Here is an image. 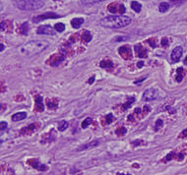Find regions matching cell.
<instances>
[{"label":"cell","instance_id":"32","mask_svg":"<svg viewBox=\"0 0 187 175\" xmlns=\"http://www.w3.org/2000/svg\"><path fill=\"white\" fill-rule=\"evenodd\" d=\"M161 45L163 46V47H167V46H168V40L167 37H164L163 40H161Z\"/></svg>","mask_w":187,"mask_h":175},{"label":"cell","instance_id":"37","mask_svg":"<svg viewBox=\"0 0 187 175\" xmlns=\"http://www.w3.org/2000/svg\"><path fill=\"white\" fill-rule=\"evenodd\" d=\"M144 80H146V77H144V78H140V80H138V81H135V84H139L140 82H142V81H144Z\"/></svg>","mask_w":187,"mask_h":175},{"label":"cell","instance_id":"43","mask_svg":"<svg viewBox=\"0 0 187 175\" xmlns=\"http://www.w3.org/2000/svg\"><path fill=\"white\" fill-rule=\"evenodd\" d=\"M184 1H187V0H178V2H184Z\"/></svg>","mask_w":187,"mask_h":175},{"label":"cell","instance_id":"41","mask_svg":"<svg viewBox=\"0 0 187 175\" xmlns=\"http://www.w3.org/2000/svg\"><path fill=\"white\" fill-rule=\"evenodd\" d=\"M3 50H4V45H3V44H1V52H2Z\"/></svg>","mask_w":187,"mask_h":175},{"label":"cell","instance_id":"7","mask_svg":"<svg viewBox=\"0 0 187 175\" xmlns=\"http://www.w3.org/2000/svg\"><path fill=\"white\" fill-rule=\"evenodd\" d=\"M108 11L111 13H116L119 12L120 14H124L125 13V7L122 4H117V3H111L108 5Z\"/></svg>","mask_w":187,"mask_h":175},{"label":"cell","instance_id":"15","mask_svg":"<svg viewBox=\"0 0 187 175\" xmlns=\"http://www.w3.org/2000/svg\"><path fill=\"white\" fill-rule=\"evenodd\" d=\"M83 23H84L83 18H74L71 20V26L74 29H79L83 25Z\"/></svg>","mask_w":187,"mask_h":175},{"label":"cell","instance_id":"11","mask_svg":"<svg viewBox=\"0 0 187 175\" xmlns=\"http://www.w3.org/2000/svg\"><path fill=\"white\" fill-rule=\"evenodd\" d=\"M63 60H64V56H63V55L54 54V55H52V57L49 59V64L52 66H56Z\"/></svg>","mask_w":187,"mask_h":175},{"label":"cell","instance_id":"24","mask_svg":"<svg viewBox=\"0 0 187 175\" xmlns=\"http://www.w3.org/2000/svg\"><path fill=\"white\" fill-rule=\"evenodd\" d=\"M67 127H68V122L62 120V121L59 122V124H58V130L59 131H64V130H66Z\"/></svg>","mask_w":187,"mask_h":175},{"label":"cell","instance_id":"23","mask_svg":"<svg viewBox=\"0 0 187 175\" xmlns=\"http://www.w3.org/2000/svg\"><path fill=\"white\" fill-rule=\"evenodd\" d=\"M103 1H104V0H82V3L84 5H92V4H96Z\"/></svg>","mask_w":187,"mask_h":175},{"label":"cell","instance_id":"13","mask_svg":"<svg viewBox=\"0 0 187 175\" xmlns=\"http://www.w3.org/2000/svg\"><path fill=\"white\" fill-rule=\"evenodd\" d=\"M35 109L37 111H42L44 110V103H42V97L41 96H37L36 97V104Z\"/></svg>","mask_w":187,"mask_h":175},{"label":"cell","instance_id":"9","mask_svg":"<svg viewBox=\"0 0 187 175\" xmlns=\"http://www.w3.org/2000/svg\"><path fill=\"white\" fill-rule=\"evenodd\" d=\"M118 52H119L120 56H122L124 59H130L131 56H132V51H131L130 46L128 45H124L121 46V47L118 49Z\"/></svg>","mask_w":187,"mask_h":175},{"label":"cell","instance_id":"30","mask_svg":"<svg viewBox=\"0 0 187 175\" xmlns=\"http://www.w3.org/2000/svg\"><path fill=\"white\" fill-rule=\"evenodd\" d=\"M126 132H127V130L125 129L124 127H119V128H118V129L115 131V133H116L118 136H120V135H124V134H126Z\"/></svg>","mask_w":187,"mask_h":175},{"label":"cell","instance_id":"31","mask_svg":"<svg viewBox=\"0 0 187 175\" xmlns=\"http://www.w3.org/2000/svg\"><path fill=\"white\" fill-rule=\"evenodd\" d=\"M113 119H114V117H113V115H112L111 113L108 114V115H107V117H105V120H107V123H108V124H110V123H111V122L113 121Z\"/></svg>","mask_w":187,"mask_h":175},{"label":"cell","instance_id":"19","mask_svg":"<svg viewBox=\"0 0 187 175\" xmlns=\"http://www.w3.org/2000/svg\"><path fill=\"white\" fill-rule=\"evenodd\" d=\"M131 8L135 11V12H137L139 13L140 11H141V8H142V5L140 4L139 2L137 1H132V3H131Z\"/></svg>","mask_w":187,"mask_h":175},{"label":"cell","instance_id":"17","mask_svg":"<svg viewBox=\"0 0 187 175\" xmlns=\"http://www.w3.org/2000/svg\"><path fill=\"white\" fill-rule=\"evenodd\" d=\"M100 65L101 68H105V69H110V68H112L113 67V63L111 61H109V60H103L101 63H100Z\"/></svg>","mask_w":187,"mask_h":175},{"label":"cell","instance_id":"3","mask_svg":"<svg viewBox=\"0 0 187 175\" xmlns=\"http://www.w3.org/2000/svg\"><path fill=\"white\" fill-rule=\"evenodd\" d=\"M13 4L20 10L35 11L44 6L45 0H13Z\"/></svg>","mask_w":187,"mask_h":175},{"label":"cell","instance_id":"22","mask_svg":"<svg viewBox=\"0 0 187 175\" xmlns=\"http://www.w3.org/2000/svg\"><path fill=\"white\" fill-rule=\"evenodd\" d=\"M54 30L58 33H61L65 30V25L62 24V23H58V24H55L54 26Z\"/></svg>","mask_w":187,"mask_h":175},{"label":"cell","instance_id":"28","mask_svg":"<svg viewBox=\"0 0 187 175\" xmlns=\"http://www.w3.org/2000/svg\"><path fill=\"white\" fill-rule=\"evenodd\" d=\"M163 125H164V121L161 120V119H158V120H157V122H156V127H155V129H156V131H158V130H160L161 127H163Z\"/></svg>","mask_w":187,"mask_h":175},{"label":"cell","instance_id":"40","mask_svg":"<svg viewBox=\"0 0 187 175\" xmlns=\"http://www.w3.org/2000/svg\"><path fill=\"white\" fill-rule=\"evenodd\" d=\"M137 66H138L139 68H141V67H143V66H144V63H143L142 61H140V62H138V63H137Z\"/></svg>","mask_w":187,"mask_h":175},{"label":"cell","instance_id":"35","mask_svg":"<svg viewBox=\"0 0 187 175\" xmlns=\"http://www.w3.org/2000/svg\"><path fill=\"white\" fill-rule=\"evenodd\" d=\"M7 127V123L6 122H1V131L5 130Z\"/></svg>","mask_w":187,"mask_h":175},{"label":"cell","instance_id":"21","mask_svg":"<svg viewBox=\"0 0 187 175\" xmlns=\"http://www.w3.org/2000/svg\"><path fill=\"white\" fill-rule=\"evenodd\" d=\"M82 38L84 40V41H86V42L91 41V40H92V35H91V33H90V32H88V31H85V32L83 33V35H82Z\"/></svg>","mask_w":187,"mask_h":175},{"label":"cell","instance_id":"36","mask_svg":"<svg viewBox=\"0 0 187 175\" xmlns=\"http://www.w3.org/2000/svg\"><path fill=\"white\" fill-rule=\"evenodd\" d=\"M186 136H187V129H185L183 132H182L181 135H180V137H181V138H183V137H186Z\"/></svg>","mask_w":187,"mask_h":175},{"label":"cell","instance_id":"14","mask_svg":"<svg viewBox=\"0 0 187 175\" xmlns=\"http://www.w3.org/2000/svg\"><path fill=\"white\" fill-rule=\"evenodd\" d=\"M99 144H100L99 141H93V142H90V143H88V144H86V145H84V146H82V147H80V148L78 149V151L89 150V149H92V148L97 147Z\"/></svg>","mask_w":187,"mask_h":175},{"label":"cell","instance_id":"20","mask_svg":"<svg viewBox=\"0 0 187 175\" xmlns=\"http://www.w3.org/2000/svg\"><path fill=\"white\" fill-rule=\"evenodd\" d=\"M37 129V127H36V124H31L29 127L27 128H25V129L22 130V133L24 134H30V133H32V132H34Z\"/></svg>","mask_w":187,"mask_h":175},{"label":"cell","instance_id":"38","mask_svg":"<svg viewBox=\"0 0 187 175\" xmlns=\"http://www.w3.org/2000/svg\"><path fill=\"white\" fill-rule=\"evenodd\" d=\"M148 42H149V44H150L153 46V47H155V46H156V44H155V41H152V40H148Z\"/></svg>","mask_w":187,"mask_h":175},{"label":"cell","instance_id":"34","mask_svg":"<svg viewBox=\"0 0 187 175\" xmlns=\"http://www.w3.org/2000/svg\"><path fill=\"white\" fill-rule=\"evenodd\" d=\"M115 40H116V41H121V40H127V37H118L115 38Z\"/></svg>","mask_w":187,"mask_h":175},{"label":"cell","instance_id":"45","mask_svg":"<svg viewBox=\"0 0 187 175\" xmlns=\"http://www.w3.org/2000/svg\"><path fill=\"white\" fill-rule=\"evenodd\" d=\"M54 1H57V0H54Z\"/></svg>","mask_w":187,"mask_h":175},{"label":"cell","instance_id":"29","mask_svg":"<svg viewBox=\"0 0 187 175\" xmlns=\"http://www.w3.org/2000/svg\"><path fill=\"white\" fill-rule=\"evenodd\" d=\"M182 68H178L177 69V76H176V81L177 82H181V80H182Z\"/></svg>","mask_w":187,"mask_h":175},{"label":"cell","instance_id":"33","mask_svg":"<svg viewBox=\"0 0 187 175\" xmlns=\"http://www.w3.org/2000/svg\"><path fill=\"white\" fill-rule=\"evenodd\" d=\"M48 108H50V109H54V108H56L57 103H56V102H55V103H52V102L48 100Z\"/></svg>","mask_w":187,"mask_h":175},{"label":"cell","instance_id":"4","mask_svg":"<svg viewBox=\"0 0 187 175\" xmlns=\"http://www.w3.org/2000/svg\"><path fill=\"white\" fill-rule=\"evenodd\" d=\"M158 96H159L158 89H155V88L148 89L147 91H145V92H144V93H143V100H145V101L154 100Z\"/></svg>","mask_w":187,"mask_h":175},{"label":"cell","instance_id":"27","mask_svg":"<svg viewBox=\"0 0 187 175\" xmlns=\"http://www.w3.org/2000/svg\"><path fill=\"white\" fill-rule=\"evenodd\" d=\"M135 100V99H134V97L132 96V97H130V100H128V101H127L126 102V103L125 104H123V106H122V108H123V110H126L127 108H128L129 107V106L131 105V104H132L133 103V101Z\"/></svg>","mask_w":187,"mask_h":175},{"label":"cell","instance_id":"16","mask_svg":"<svg viewBox=\"0 0 187 175\" xmlns=\"http://www.w3.org/2000/svg\"><path fill=\"white\" fill-rule=\"evenodd\" d=\"M27 117V112H18V113H15L12 115V120L14 122L17 121H20V120H23Z\"/></svg>","mask_w":187,"mask_h":175},{"label":"cell","instance_id":"18","mask_svg":"<svg viewBox=\"0 0 187 175\" xmlns=\"http://www.w3.org/2000/svg\"><path fill=\"white\" fill-rule=\"evenodd\" d=\"M168 9H169V4H168V2H161V3L160 4V6H159L160 12L164 13V12L168 11Z\"/></svg>","mask_w":187,"mask_h":175},{"label":"cell","instance_id":"39","mask_svg":"<svg viewBox=\"0 0 187 175\" xmlns=\"http://www.w3.org/2000/svg\"><path fill=\"white\" fill-rule=\"evenodd\" d=\"M94 81H95V77L93 76L92 78H91V80H89V81H88V83H89V84H93V83H94Z\"/></svg>","mask_w":187,"mask_h":175},{"label":"cell","instance_id":"44","mask_svg":"<svg viewBox=\"0 0 187 175\" xmlns=\"http://www.w3.org/2000/svg\"><path fill=\"white\" fill-rule=\"evenodd\" d=\"M118 175H131V174H124V173H119Z\"/></svg>","mask_w":187,"mask_h":175},{"label":"cell","instance_id":"6","mask_svg":"<svg viewBox=\"0 0 187 175\" xmlns=\"http://www.w3.org/2000/svg\"><path fill=\"white\" fill-rule=\"evenodd\" d=\"M37 33L39 35H48V36H54L55 32L52 27H50L49 25H44L40 26L37 30Z\"/></svg>","mask_w":187,"mask_h":175},{"label":"cell","instance_id":"5","mask_svg":"<svg viewBox=\"0 0 187 175\" xmlns=\"http://www.w3.org/2000/svg\"><path fill=\"white\" fill-rule=\"evenodd\" d=\"M59 17H61V16H59L58 14H56V13L48 12V13H44V14H42V15H39V16L34 17L33 22L40 23V22H41V21L46 20V19H56V18H59Z\"/></svg>","mask_w":187,"mask_h":175},{"label":"cell","instance_id":"1","mask_svg":"<svg viewBox=\"0 0 187 175\" xmlns=\"http://www.w3.org/2000/svg\"><path fill=\"white\" fill-rule=\"evenodd\" d=\"M132 20L130 17L120 15V16H108L105 18L101 19L100 21V24L105 28H110V29H119L126 27L131 24Z\"/></svg>","mask_w":187,"mask_h":175},{"label":"cell","instance_id":"25","mask_svg":"<svg viewBox=\"0 0 187 175\" xmlns=\"http://www.w3.org/2000/svg\"><path fill=\"white\" fill-rule=\"evenodd\" d=\"M21 32H22L23 35H27L29 32V24L28 23H24L21 26Z\"/></svg>","mask_w":187,"mask_h":175},{"label":"cell","instance_id":"8","mask_svg":"<svg viewBox=\"0 0 187 175\" xmlns=\"http://www.w3.org/2000/svg\"><path fill=\"white\" fill-rule=\"evenodd\" d=\"M182 53H183V49H182L181 46H177V47L174 48L172 50V52H171V55L172 62L176 63V62L179 61L180 58H181Z\"/></svg>","mask_w":187,"mask_h":175},{"label":"cell","instance_id":"10","mask_svg":"<svg viewBox=\"0 0 187 175\" xmlns=\"http://www.w3.org/2000/svg\"><path fill=\"white\" fill-rule=\"evenodd\" d=\"M28 163L32 166V167L36 168L37 170H40V171H45L46 169H48V167L44 165V164H41L40 163V161L37 159H30L28 161Z\"/></svg>","mask_w":187,"mask_h":175},{"label":"cell","instance_id":"2","mask_svg":"<svg viewBox=\"0 0 187 175\" xmlns=\"http://www.w3.org/2000/svg\"><path fill=\"white\" fill-rule=\"evenodd\" d=\"M48 45L49 42L46 40H32L24 44L21 48V51L25 55L31 57L42 52L44 49H46V47H48Z\"/></svg>","mask_w":187,"mask_h":175},{"label":"cell","instance_id":"42","mask_svg":"<svg viewBox=\"0 0 187 175\" xmlns=\"http://www.w3.org/2000/svg\"><path fill=\"white\" fill-rule=\"evenodd\" d=\"M184 64H187V56H186L185 59H184Z\"/></svg>","mask_w":187,"mask_h":175},{"label":"cell","instance_id":"26","mask_svg":"<svg viewBox=\"0 0 187 175\" xmlns=\"http://www.w3.org/2000/svg\"><path fill=\"white\" fill-rule=\"evenodd\" d=\"M92 123V118H86L85 120L82 122V128L83 129H85V128H87L88 126H90V124Z\"/></svg>","mask_w":187,"mask_h":175},{"label":"cell","instance_id":"12","mask_svg":"<svg viewBox=\"0 0 187 175\" xmlns=\"http://www.w3.org/2000/svg\"><path fill=\"white\" fill-rule=\"evenodd\" d=\"M135 51H136V53H137V55L139 57L144 58V57L147 56V51L145 50V48L142 47L141 44H136L135 45Z\"/></svg>","mask_w":187,"mask_h":175}]
</instances>
